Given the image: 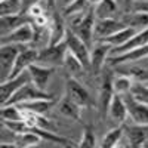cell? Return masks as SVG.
<instances>
[{"mask_svg":"<svg viewBox=\"0 0 148 148\" xmlns=\"http://www.w3.org/2000/svg\"><path fill=\"white\" fill-rule=\"evenodd\" d=\"M123 133H125V129H123V125L111 129L101 142V147L102 148H113V147H117V142L120 141V138L123 136Z\"/></svg>","mask_w":148,"mask_h":148,"instance_id":"f546056e","label":"cell"},{"mask_svg":"<svg viewBox=\"0 0 148 148\" xmlns=\"http://www.w3.org/2000/svg\"><path fill=\"white\" fill-rule=\"evenodd\" d=\"M130 2H133V3H138V2H148V0H130Z\"/></svg>","mask_w":148,"mask_h":148,"instance_id":"8d00e7d4","label":"cell"},{"mask_svg":"<svg viewBox=\"0 0 148 148\" xmlns=\"http://www.w3.org/2000/svg\"><path fill=\"white\" fill-rule=\"evenodd\" d=\"M68 51L67 47V42L62 40L58 45L53 46H46L39 51L37 55V64L45 65V67H58V65H64V59H65V53Z\"/></svg>","mask_w":148,"mask_h":148,"instance_id":"7a4b0ae2","label":"cell"},{"mask_svg":"<svg viewBox=\"0 0 148 148\" xmlns=\"http://www.w3.org/2000/svg\"><path fill=\"white\" fill-rule=\"evenodd\" d=\"M56 108H58V113L62 114L64 117H68L76 121H82V107L77 105L74 101H71L67 95L58 102Z\"/></svg>","mask_w":148,"mask_h":148,"instance_id":"44dd1931","label":"cell"},{"mask_svg":"<svg viewBox=\"0 0 148 148\" xmlns=\"http://www.w3.org/2000/svg\"><path fill=\"white\" fill-rule=\"evenodd\" d=\"M65 2H67V3H68V2H70V0H65Z\"/></svg>","mask_w":148,"mask_h":148,"instance_id":"74e56055","label":"cell"},{"mask_svg":"<svg viewBox=\"0 0 148 148\" xmlns=\"http://www.w3.org/2000/svg\"><path fill=\"white\" fill-rule=\"evenodd\" d=\"M25 45H2L0 47V79L2 83L6 82L15 65L16 56Z\"/></svg>","mask_w":148,"mask_h":148,"instance_id":"8992f818","label":"cell"},{"mask_svg":"<svg viewBox=\"0 0 148 148\" xmlns=\"http://www.w3.org/2000/svg\"><path fill=\"white\" fill-rule=\"evenodd\" d=\"M116 73L117 74H123L129 79H132L133 82H147L148 80V70L139 65H135L133 62H127V64H119L114 65Z\"/></svg>","mask_w":148,"mask_h":148,"instance_id":"d6986e66","label":"cell"},{"mask_svg":"<svg viewBox=\"0 0 148 148\" xmlns=\"http://www.w3.org/2000/svg\"><path fill=\"white\" fill-rule=\"evenodd\" d=\"M132 10H133V12H145V14H148V2H138V3H133Z\"/></svg>","mask_w":148,"mask_h":148,"instance_id":"836d02e7","label":"cell"},{"mask_svg":"<svg viewBox=\"0 0 148 148\" xmlns=\"http://www.w3.org/2000/svg\"><path fill=\"white\" fill-rule=\"evenodd\" d=\"M113 77H114V73L111 70H102V80L99 86V96H98V110H99V114L102 119L108 117V108L111 99L114 96Z\"/></svg>","mask_w":148,"mask_h":148,"instance_id":"3957f363","label":"cell"},{"mask_svg":"<svg viewBox=\"0 0 148 148\" xmlns=\"http://www.w3.org/2000/svg\"><path fill=\"white\" fill-rule=\"evenodd\" d=\"M148 56V45L145 46H139V47H135L130 49L127 52H123L120 55H114L110 58V65L114 67L119 64H127V62H136L139 59H144Z\"/></svg>","mask_w":148,"mask_h":148,"instance_id":"e0dca14e","label":"cell"},{"mask_svg":"<svg viewBox=\"0 0 148 148\" xmlns=\"http://www.w3.org/2000/svg\"><path fill=\"white\" fill-rule=\"evenodd\" d=\"M18 105L22 111L25 113H33V114H46L51 107H53V99H36L30 102H21L15 104Z\"/></svg>","mask_w":148,"mask_h":148,"instance_id":"603a6c76","label":"cell"},{"mask_svg":"<svg viewBox=\"0 0 148 148\" xmlns=\"http://www.w3.org/2000/svg\"><path fill=\"white\" fill-rule=\"evenodd\" d=\"M129 2H130V0H116V3H117L119 6H126Z\"/></svg>","mask_w":148,"mask_h":148,"instance_id":"d590c367","label":"cell"},{"mask_svg":"<svg viewBox=\"0 0 148 148\" xmlns=\"http://www.w3.org/2000/svg\"><path fill=\"white\" fill-rule=\"evenodd\" d=\"M117 3L116 0H98L93 5L95 10V18L96 19H107V18H113L114 14L117 12Z\"/></svg>","mask_w":148,"mask_h":148,"instance_id":"cb8c5ba5","label":"cell"},{"mask_svg":"<svg viewBox=\"0 0 148 148\" xmlns=\"http://www.w3.org/2000/svg\"><path fill=\"white\" fill-rule=\"evenodd\" d=\"M147 127L148 126H139V125H133V126H127L123 125L125 133L129 141V147L132 148H141L144 145V142L147 141Z\"/></svg>","mask_w":148,"mask_h":148,"instance_id":"ffe728a7","label":"cell"},{"mask_svg":"<svg viewBox=\"0 0 148 148\" xmlns=\"http://www.w3.org/2000/svg\"><path fill=\"white\" fill-rule=\"evenodd\" d=\"M127 107H126V102L123 99V96L119 95V93H114L113 99H111V104H110V108H108V117L119 123V125H125V120L127 117Z\"/></svg>","mask_w":148,"mask_h":148,"instance_id":"ac0fdd59","label":"cell"},{"mask_svg":"<svg viewBox=\"0 0 148 148\" xmlns=\"http://www.w3.org/2000/svg\"><path fill=\"white\" fill-rule=\"evenodd\" d=\"M111 49H113V46L105 42H98L95 46H92V49H90V71L95 76L102 73L105 59L110 55Z\"/></svg>","mask_w":148,"mask_h":148,"instance_id":"7c38bea8","label":"cell"},{"mask_svg":"<svg viewBox=\"0 0 148 148\" xmlns=\"http://www.w3.org/2000/svg\"><path fill=\"white\" fill-rule=\"evenodd\" d=\"M65 93L71 101H74L82 108L95 107V102L92 99V96L89 95V92L86 90V88L76 77L67 76V79H65Z\"/></svg>","mask_w":148,"mask_h":148,"instance_id":"5b68a950","label":"cell"},{"mask_svg":"<svg viewBox=\"0 0 148 148\" xmlns=\"http://www.w3.org/2000/svg\"><path fill=\"white\" fill-rule=\"evenodd\" d=\"M126 25L123 24V21L114 19V18H107V19H96L95 27H93V40L102 42L107 37L113 36L114 33L123 30Z\"/></svg>","mask_w":148,"mask_h":148,"instance_id":"9c48e42d","label":"cell"},{"mask_svg":"<svg viewBox=\"0 0 148 148\" xmlns=\"http://www.w3.org/2000/svg\"><path fill=\"white\" fill-rule=\"evenodd\" d=\"M130 93L133 95L135 99H138L139 102L148 105V86L141 84L139 82H133V86L130 89Z\"/></svg>","mask_w":148,"mask_h":148,"instance_id":"1f68e13d","label":"cell"},{"mask_svg":"<svg viewBox=\"0 0 148 148\" xmlns=\"http://www.w3.org/2000/svg\"><path fill=\"white\" fill-rule=\"evenodd\" d=\"M22 14L21 0H0V15H16Z\"/></svg>","mask_w":148,"mask_h":148,"instance_id":"4dcf8cb0","label":"cell"},{"mask_svg":"<svg viewBox=\"0 0 148 148\" xmlns=\"http://www.w3.org/2000/svg\"><path fill=\"white\" fill-rule=\"evenodd\" d=\"M64 68L67 71V76H71V77H76L79 74H82L86 68L83 67V64L77 59V56H74L70 51H67L65 53V59H64ZM77 79V77H76Z\"/></svg>","mask_w":148,"mask_h":148,"instance_id":"484cf974","label":"cell"},{"mask_svg":"<svg viewBox=\"0 0 148 148\" xmlns=\"http://www.w3.org/2000/svg\"><path fill=\"white\" fill-rule=\"evenodd\" d=\"M95 21H96V18H95V10H93V5H92L88 10L73 15L70 19L68 28L76 33L89 47H92Z\"/></svg>","mask_w":148,"mask_h":148,"instance_id":"6da1fadb","label":"cell"},{"mask_svg":"<svg viewBox=\"0 0 148 148\" xmlns=\"http://www.w3.org/2000/svg\"><path fill=\"white\" fill-rule=\"evenodd\" d=\"M65 31H67V27H65L62 15H59L58 12H53L52 19L49 21V25H47V45L46 46H53L65 40Z\"/></svg>","mask_w":148,"mask_h":148,"instance_id":"4fadbf2b","label":"cell"},{"mask_svg":"<svg viewBox=\"0 0 148 148\" xmlns=\"http://www.w3.org/2000/svg\"><path fill=\"white\" fill-rule=\"evenodd\" d=\"M65 42H67L68 51L74 56H77V59L83 64V67L86 70H90V51H89V46L68 27H67V31H65Z\"/></svg>","mask_w":148,"mask_h":148,"instance_id":"277c9868","label":"cell"},{"mask_svg":"<svg viewBox=\"0 0 148 148\" xmlns=\"http://www.w3.org/2000/svg\"><path fill=\"white\" fill-rule=\"evenodd\" d=\"M121 21L126 27L133 28L136 33L148 28V14H145V12H126Z\"/></svg>","mask_w":148,"mask_h":148,"instance_id":"7402d4cb","label":"cell"},{"mask_svg":"<svg viewBox=\"0 0 148 148\" xmlns=\"http://www.w3.org/2000/svg\"><path fill=\"white\" fill-rule=\"evenodd\" d=\"M30 22H33V19L28 14H16V15L2 16L0 18V33H2V36H6Z\"/></svg>","mask_w":148,"mask_h":148,"instance_id":"2e32d148","label":"cell"},{"mask_svg":"<svg viewBox=\"0 0 148 148\" xmlns=\"http://www.w3.org/2000/svg\"><path fill=\"white\" fill-rule=\"evenodd\" d=\"M28 82H30V74H28V71L19 74V76L15 77V79H9V80L3 82L2 86H0V104L6 105V104L9 102L10 98L15 95V92H16L18 89H21L22 86L25 84V83H28Z\"/></svg>","mask_w":148,"mask_h":148,"instance_id":"8fae6325","label":"cell"},{"mask_svg":"<svg viewBox=\"0 0 148 148\" xmlns=\"http://www.w3.org/2000/svg\"><path fill=\"white\" fill-rule=\"evenodd\" d=\"M34 40L33 24H25L18 30L12 31L6 36H2V45H27Z\"/></svg>","mask_w":148,"mask_h":148,"instance_id":"5bb4252c","label":"cell"},{"mask_svg":"<svg viewBox=\"0 0 148 148\" xmlns=\"http://www.w3.org/2000/svg\"><path fill=\"white\" fill-rule=\"evenodd\" d=\"M36 99H53L52 93H47L46 90L39 89L36 84L31 83V80L28 83H25L21 89H18L15 92V95L9 99V104H21V102H30V101H36Z\"/></svg>","mask_w":148,"mask_h":148,"instance_id":"52a82bcc","label":"cell"},{"mask_svg":"<svg viewBox=\"0 0 148 148\" xmlns=\"http://www.w3.org/2000/svg\"><path fill=\"white\" fill-rule=\"evenodd\" d=\"M42 136L37 132L34 130H28V132H24V133H19L16 139H15V144L16 147L19 148H27V147H36L39 142H42Z\"/></svg>","mask_w":148,"mask_h":148,"instance_id":"4316f807","label":"cell"},{"mask_svg":"<svg viewBox=\"0 0 148 148\" xmlns=\"http://www.w3.org/2000/svg\"><path fill=\"white\" fill-rule=\"evenodd\" d=\"M133 86V80L123 76V74H117V76L113 77V89H114V93H119V95H126L130 92Z\"/></svg>","mask_w":148,"mask_h":148,"instance_id":"83f0119b","label":"cell"},{"mask_svg":"<svg viewBox=\"0 0 148 148\" xmlns=\"http://www.w3.org/2000/svg\"><path fill=\"white\" fill-rule=\"evenodd\" d=\"M95 145H96V139H95V133H93L92 126H84L79 147L80 148H93Z\"/></svg>","mask_w":148,"mask_h":148,"instance_id":"d6a6232c","label":"cell"},{"mask_svg":"<svg viewBox=\"0 0 148 148\" xmlns=\"http://www.w3.org/2000/svg\"><path fill=\"white\" fill-rule=\"evenodd\" d=\"M37 55H39V51H37V49L24 46V47L21 49L19 55L16 56L15 65H14V68H12V73H10L9 79H15V77L19 76V74L25 73V70H28V67L37 61ZM9 79H8V80H9Z\"/></svg>","mask_w":148,"mask_h":148,"instance_id":"30bf717a","label":"cell"},{"mask_svg":"<svg viewBox=\"0 0 148 148\" xmlns=\"http://www.w3.org/2000/svg\"><path fill=\"white\" fill-rule=\"evenodd\" d=\"M0 114H2V121H5V120H24V119H25L24 111L18 105H15V104L2 105V111H0Z\"/></svg>","mask_w":148,"mask_h":148,"instance_id":"f1b7e54d","label":"cell"},{"mask_svg":"<svg viewBox=\"0 0 148 148\" xmlns=\"http://www.w3.org/2000/svg\"><path fill=\"white\" fill-rule=\"evenodd\" d=\"M28 74H30V80L33 84H36L39 89L42 90H46L47 88V83H49V79H51V76L53 74L55 68L52 67H45V65H40V64H31L28 67Z\"/></svg>","mask_w":148,"mask_h":148,"instance_id":"9a60e30c","label":"cell"},{"mask_svg":"<svg viewBox=\"0 0 148 148\" xmlns=\"http://www.w3.org/2000/svg\"><path fill=\"white\" fill-rule=\"evenodd\" d=\"M135 34H136V31H135L133 28H130V27H125L123 30H120V31L114 33L113 36L107 37V39H105V40H102V42H105V43L111 45L113 47H119V46H121V45H125L126 42H129Z\"/></svg>","mask_w":148,"mask_h":148,"instance_id":"d4e9b609","label":"cell"},{"mask_svg":"<svg viewBox=\"0 0 148 148\" xmlns=\"http://www.w3.org/2000/svg\"><path fill=\"white\" fill-rule=\"evenodd\" d=\"M45 6L47 9V12H55V8H56V0H45Z\"/></svg>","mask_w":148,"mask_h":148,"instance_id":"e575fe53","label":"cell"},{"mask_svg":"<svg viewBox=\"0 0 148 148\" xmlns=\"http://www.w3.org/2000/svg\"><path fill=\"white\" fill-rule=\"evenodd\" d=\"M123 99H125L126 107H127V114L133 120L135 125L148 126V105L139 102L138 99H135L130 92L123 95Z\"/></svg>","mask_w":148,"mask_h":148,"instance_id":"ba28073f","label":"cell"}]
</instances>
